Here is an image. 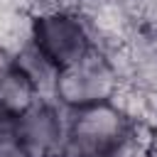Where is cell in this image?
<instances>
[{"label": "cell", "mask_w": 157, "mask_h": 157, "mask_svg": "<svg viewBox=\"0 0 157 157\" xmlns=\"http://www.w3.org/2000/svg\"><path fill=\"white\" fill-rule=\"evenodd\" d=\"M130 130V123L110 105L98 103L74 110L69 135L64 142V157H110L113 147Z\"/></svg>", "instance_id": "cell-1"}, {"label": "cell", "mask_w": 157, "mask_h": 157, "mask_svg": "<svg viewBox=\"0 0 157 157\" xmlns=\"http://www.w3.org/2000/svg\"><path fill=\"white\" fill-rule=\"evenodd\" d=\"M0 157H32L20 140H10V142H0Z\"/></svg>", "instance_id": "cell-9"}, {"label": "cell", "mask_w": 157, "mask_h": 157, "mask_svg": "<svg viewBox=\"0 0 157 157\" xmlns=\"http://www.w3.org/2000/svg\"><path fill=\"white\" fill-rule=\"evenodd\" d=\"M34 44L61 69L93 52L91 32L78 12H44L34 25Z\"/></svg>", "instance_id": "cell-4"}, {"label": "cell", "mask_w": 157, "mask_h": 157, "mask_svg": "<svg viewBox=\"0 0 157 157\" xmlns=\"http://www.w3.org/2000/svg\"><path fill=\"white\" fill-rule=\"evenodd\" d=\"M118 78L113 76L108 61L98 52H88L71 66H64L56 83V101L78 110L98 103H108L118 88Z\"/></svg>", "instance_id": "cell-2"}, {"label": "cell", "mask_w": 157, "mask_h": 157, "mask_svg": "<svg viewBox=\"0 0 157 157\" xmlns=\"http://www.w3.org/2000/svg\"><path fill=\"white\" fill-rule=\"evenodd\" d=\"M74 108L59 101L37 98L22 115H17V140L32 157L61 155Z\"/></svg>", "instance_id": "cell-3"}, {"label": "cell", "mask_w": 157, "mask_h": 157, "mask_svg": "<svg viewBox=\"0 0 157 157\" xmlns=\"http://www.w3.org/2000/svg\"><path fill=\"white\" fill-rule=\"evenodd\" d=\"M37 101V93L32 88V83L27 81V76L22 71H17L15 66L0 78V105L5 113L10 115H22L32 103Z\"/></svg>", "instance_id": "cell-7"}, {"label": "cell", "mask_w": 157, "mask_h": 157, "mask_svg": "<svg viewBox=\"0 0 157 157\" xmlns=\"http://www.w3.org/2000/svg\"><path fill=\"white\" fill-rule=\"evenodd\" d=\"M137 29H157V0H123Z\"/></svg>", "instance_id": "cell-8"}, {"label": "cell", "mask_w": 157, "mask_h": 157, "mask_svg": "<svg viewBox=\"0 0 157 157\" xmlns=\"http://www.w3.org/2000/svg\"><path fill=\"white\" fill-rule=\"evenodd\" d=\"M34 25L37 17L27 10H0V52L12 56L15 61L17 54L34 44Z\"/></svg>", "instance_id": "cell-6"}, {"label": "cell", "mask_w": 157, "mask_h": 157, "mask_svg": "<svg viewBox=\"0 0 157 157\" xmlns=\"http://www.w3.org/2000/svg\"><path fill=\"white\" fill-rule=\"evenodd\" d=\"M12 66H15L12 56H7L5 52H0V78H2V76H5V74H7L10 69H12Z\"/></svg>", "instance_id": "cell-10"}, {"label": "cell", "mask_w": 157, "mask_h": 157, "mask_svg": "<svg viewBox=\"0 0 157 157\" xmlns=\"http://www.w3.org/2000/svg\"><path fill=\"white\" fill-rule=\"evenodd\" d=\"M15 69L27 76V81L32 83L37 98H42V101H56V83H59L61 66L54 64L37 44L27 47L22 54L15 56Z\"/></svg>", "instance_id": "cell-5"}]
</instances>
